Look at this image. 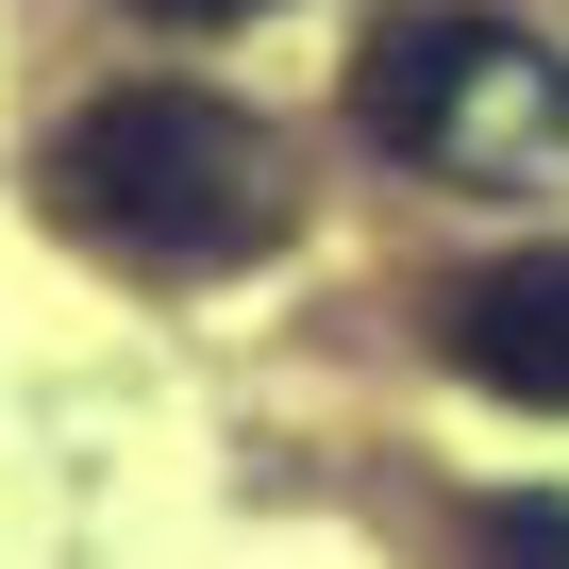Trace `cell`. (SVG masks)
I'll use <instances>...</instances> for the list:
<instances>
[{
	"instance_id": "1",
	"label": "cell",
	"mask_w": 569,
	"mask_h": 569,
	"mask_svg": "<svg viewBox=\"0 0 569 569\" xmlns=\"http://www.w3.org/2000/svg\"><path fill=\"white\" fill-rule=\"evenodd\" d=\"M51 218L118 268L201 284V268H251L284 234V151H268V118H234L201 84H118L51 134Z\"/></svg>"
},
{
	"instance_id": "2",
	"label": "cell",
	"mask_w": 569,
	"mask_h": 569,
	"mask_svg": "<svg viewBox=\"0 0 569 569\" xmlns=\"http://www.w3.org/2000/svg\"><path fill=\"white\" fill-rule=\"evenodd\" d=\"M352 134L436 184H552L569 168V51H536L486 0H402L352 51Z\"/></svg>"
},
{
	"instance_id": "3",
	"label": "cell",
	"mask_w": 569,
	"mask_h": 569,
	"mask_svg": "<svg viewBox=\"0 0 569 569\" xmlns=\"http://www.w3.org/2000/svg\"><path fill=\"white\" fill-rule=\"evenodd\" d=\"M436 336H452L469 386H502V402L552 419V402H569V251H502V268H469Z\"/></svg>"
},
{
	"instance_id": "4",
	"label": "cell",
	"mask_w": 569,
	"mask_h": 569,
	"mask_svg": "<svg viewBox=\"0 0 569 569\" xmlns=\"http://www.w3.org/2000/svg\"><path fill=\"white\" fill-rule=\"evenodd\" d=\"M469 552H486V569H569V502L502 486V502H469Z\"/></svg>"
},
{
	"instance_id": "5",
	"label": "cell",
	"mask_w": 569,
	"mask_h": 569,
	"mask_svg": "<svg viewBox=\"0 0 569 569\" xmlns=\"http://www.w3.org/2000/svg\"><path fill=\"white\" fill-rule=\"evenodd\" d=\"M134 18H168V34H218V18H268V0H134Z\"/></svg>"
}]
</instances>
